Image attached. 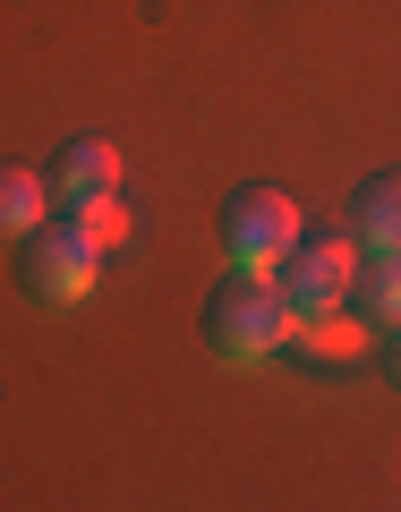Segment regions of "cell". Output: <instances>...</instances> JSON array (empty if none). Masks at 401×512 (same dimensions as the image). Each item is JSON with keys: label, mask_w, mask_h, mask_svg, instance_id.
Listing matches in <instances>:
<instances>
[{"label": "cell", "mask_w": 401, "mask_h": 512, "mask_svg": "<svg viewBox=\"0 0 401 512\" xmlns=\"http://www.w3.org/2000/svg\"><path fill=\"white\" fill-rule=\"evenodd\" d=\"M274 291H282V308H291V325H299V316L342 308V299L359 291V282H350V239H299V248L282 256Z\"/></svg>", "instance_id": "3957f363"}, {"label": "cell", "mask_w": 401, "mask_h": 512, "mask_svg": "<svg viewBox=\"0 0 401 512\" xmlns=\"http://www.w3.org/2000/svg\"><path fill=\"white\" fill-rule=\"evenodd\" d=\"M205 342H214V359L231 367H265L282 342H291V308H282L274 274H239L231 291L205 308Z\"/></svg>", "instance_id": "6da1fadb"}, {"label": "cell", "mask_w": 401, "mask_h": 512, "mask_svg": "<svg viewBox=\"0 0 401 512\" xmlns=\"http://www.w3.org/2000/svg\"><path fill=\"white\" fill-rule=\"evenodd\" d=\"M359 308L376 316V325H393V333H401V256H376V265H367V282H359Z\"/></svg>", "instance_id": "9c48e42d"}, {"label": "cell", "mask_w": 401, "mask_h": 512, "mask_svg": "<svg viewBox=\"0 0 401 512\" xmlns=\"http://www.w3.org/2000/svg\"><path fill=\"white\" fill-rule=\"evenodd\" d=\"M120 188V146L111 137H77L69 154H60V197L86 205V197H111Z\"/></svg>", "instance_id": "8992f818"}, {"label": "cell", "mask_w": 401, "mask_h": 512, "mask_svg": "<svg viewBox=\"0 0 401 512\" xmlns=\"http://www.w3.org/2000/svg\"><path fill=\"white\" fill-rule=\"evenodd\" d=\"M291 342L325 350V359H350V350H359V316H342V308H325V316H299V325H291Z\"/></svg>", "instance_id": "ba28073f"}, {"label": "cell", "mask_w": 401, "mask_h": 512, "mask_svg": "<svg viewBox=\"0 0 401 512\" xmlns=\"http://www.w3.org/2000/svg\"><path fill=\"white\" fill-rule=\"evenodd\" d=\"M231 265L239 274H282V256L299 248V205L282 188H239L231 197Z\"/></svg>", "instance_id": "7a4b0ae2"}, {"label": "cell", "mask_w": 401, "mask_h": 512, "mask_svg": "<svg viewBox=\"0 0 401 512\" xmlns=\"http://www.w3.org/2000/svg\"><path fill=\"white\" fill-rule=\"evenodd\" d=\"M43 197H52V188H43V171L0 163V231H9V239H26V231L43 222Z\"/></svg>", "instance_id": "52a82bcc"}, {"label": "cell", "mask_w": 401, "mask_h": 512, "mask_svg": "<svg viewBox=\"0 0 401 512\" xmlns=\"http://www.w3.org/2000/svg\"><path fill=\"white\" fill-rule=\"evenodd\" d=\"M393 367H401V359H393Z\"/></svg>", "instance_id": "8fae6325"}, {"label": "cell", "mask_w": 401, "mask_h": 512, "mask_svg": "<svg viewBox=\"0 0 401 512\" xmlns=\"http://www.w3.org/2000/svg\"><path fill=\"white\" fill-rule=\"evenodd\" d=\"M26 291H35L43 308H77V299L94 291V239L77 231V222L35 231V248H26Z\"/></svg>", "instance_id": "277c9868"}, {"label": "cell", "mask_w": 401, "mask_h": 512, "mask_svg": "<svg viewBox=\"0 0 401 512\" xmlns=\"http://www.w3.org/2000/svg\"><path fill=\"white\" fill-rule=\"evenodd\" d=\"M350 231H359L367 256H401V171H376L350 205Z\"/></svg>", "instance_id": "5b68a950"}, {"label": "cell", "mask_w": 401, "mask_h": 512, "mask_svg": "<svg viewBox=\"0 0 401 512\" xmlns=\"http://www.w3.org/2000/svg\"><path fill=\"white\" fill-rule=\"evenodd\" d=\"M77 231H86L94 248H120V239H128V205L120 197H86V205H77Z\"/></svg>", "instance_id": "30bf717a"}]
</instances>
